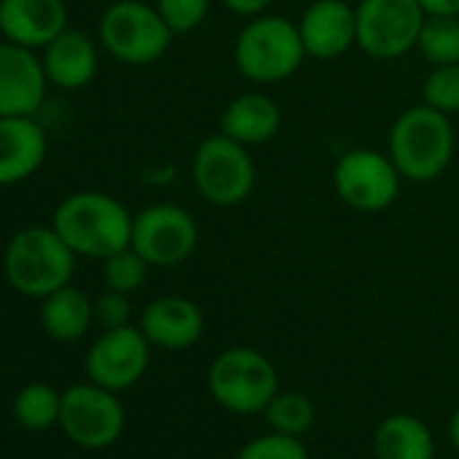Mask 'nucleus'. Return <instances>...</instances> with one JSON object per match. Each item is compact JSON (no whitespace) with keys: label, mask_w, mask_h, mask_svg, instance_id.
Segmentation results:
<instances>
[{"label":"nucleus","mask_w":459,"mask_h":459,"mask_svg":"<svg viewBox=\"0 0 459 459\" xmlns=\"http://www.w3.org/2000/svg\"><path fill=\"white\" fill-rule=\"evenodd\" d=\"M133 216L135 213L114 195L82 189L57 203L52 227L76 257L106 260L130 247Z\"/></svg>","instance_id":"obj_1"},{"label":"nucleus","mask_w":459,"mask_h":459,"mask_svg":"<svg viewBox=\"0 0 459 459\" xmlns=\"http://www.w3.org/2000/svg\"><path fill=\"white\" fill-rule=\"evenodd\" d=\"M456 152V133L448 114L424 103L397 114L389 127L386 154L400 170L403 181L429 184L446 173Z\"/></svg>","instance_id":"obj_2"},{"label":"nucleus","mask_w":459,"mask_h":459,"mask_svg":"<svg viewBox=\"0 0 459 459\" xmlns=\"http://www.w3.org/2000/svg\"><path fill=\"white\" fill-rule=\"evenodd\" d=\"M76 255L57 236L52 224L25 227L6 244L4 276L9 287L25 298L44 300L74 281Z\"/></svg>","instance_id":"obj_3"},{"label":"nucleus","mask_w":459,"mask_h":459,"mask_svg":"<svg viewBox=\"0 0 459 459\" xmlns=\"http://www.w3.org/2000/svg\"><path fill=\"white\" fill-rule=\"evenodd\" d=\"M306 47L298 30V22L279 14L252 17L233 47V60L238 74L257 84L271 87L292 79L306 63Z\"/></svg>","instance_id":"obj_4"},{"label":"nucleus","mask_w":459,"mask_h":459,"mask_svg":"<svg viewBox=\"0 0 459 459\" xmlns=\"http://www.w3.org/2000/svg\"><path fill=\"white\" fill-rule=\"evenodd\" d=\"M208 392L224 411L255 416L279 394V370L260 349L230 346L208 365Z\"/></svg>","instance_id":"obj_5"},{"label":"nucleus","mask_w":459,"mask_h":459,"mask_svg":"<svg viewBox=\"0 0 459 459\" xmlns=\"http://www.w3.org/2000/svg\"><path fill=\"white\" fill-rule=\"evenodd\" d=\"M189 176L197 195L213 208H236L247 203L257 186V165L249 146L224 133H213L197 143Z\"/></svg>","instance_id":"obj_6"},{"label":"nucleus","mask_w":459,"mask_h":459,"mask_svg":"<svg viewBox=\"0 0 459 459\" xmlns=\"http://www.w3.org/2000/svg\"><path fill=\"white\" fill-rule=\"evenodd\" d=\"M173 39L154 4L143 0H114L98 22L100 47L125 65H152L162 60Z\"/></svg>","instance_id":"obj_7"},{"label":"nucleus","mask_w":459,"mask_h":459,"mask_svg":"<svg viewBox=\"0 0 459 459\" xmlns=\"http://www.w3.org/2000/svg\"><path fill=\"white\" fill-rule=\"evenodd\" d=\"M200 244V224L189 208L176 203H152L133 216L130 247L152 268H176L186 263Z\"/></svg>","instance_id":"obj_8"},{"label":"nucleus","mask_w":459,"mask_h":459,"mask_svg":"<svg viewBox=\"0 0 459 459\" xmlns=\"http://www.w3.org/2000/svg\"><path fill=\"white\" fill-rule=\"evenodd\" d=\"M357 49L373 60H400L416 49L427 20L419 0H359Z\"/></svg>","instance_id":"obj_9"},{"label":"nucleus","mask_w":459,"mask_h":459,"mask_svg":"<svg viewBox=\"0 0 459 459\" xmlns=\"http://www.w3.org/2000/svg\"><path fill=\"white\" fill-rule=\"evenodd\" d=\"M403 176L386 152L349 149L333 168V186L343 205L359 213H378L400 195Z\"/></svg>","instance_id":"obj_10"},{"label":"nucleus","mask_w":459,"mask_h":459,"mask_svg":"<svg viewBox=\"0 0 459 459\" xmlns=\"http://www.w3.org/2000/svg\"><path fill=\"white\" fill-rule=\"evenodd\" d=\"M60 427L82 448L100 451L114 446L125 432V408L117 392L100 384H74L63 392Z\"/></svg>","instance_id":"obj_11"},{"label":"nucleus","mask_w":459,"mask_h":459,"mask_svg":"<svg viewBox=\"0 0 459 459\" xmlns=\"http://www.w3.org/2000/svg\"><path fill=\"white\" fill-rule=\"evenodd\" d=\"M152 343L138 325H125L117 330H103L100 338L87 351L84 370L92 384L111 392H125L135 386L152 362Z\"/></svg>","instance_id":"obj_12"},{"label":"nucleus","mask_w":459,"mask_h":459,"mask_svg":"<svg viewBox=\"0 0 459 459\" xmlns=\"http://www.w3.org/2000/svg\"><path fill=\"white\" fill-rule=\"evenodd\" d=\"M47 87L49 79L39 52L0 41V117H39Z\"/></svg>","instance_id":"obj_13"},{"label":"nucleus","mask_w":459,"mask_h":459,"mask_svg":"<svg viewBox=\"0 0 459 459\" xmlns=\"http://www.w3.org/2000/svg\"><path fill=\"white\" fill-rule=\"evenodd\" d=\"M298 30L308 57L338 60L357 47V9L346 0H314L300 14Z\"/></svg>","instance_id":"obj_14"},{"label":"nucleus","mask_w":459,"mask_h":459,"mask_svg":"<svg viewBox=\"0 0 459 459\" xmlns=\"http://www.w3.org/2000/svg\"><path fill=\"white\" fill-rule=\"evenodd\" d=\"M71 28L65 0H0V36L41 52Z\"/></svg>","instance_id":"obj_15"},{"label":"nucleus","mask_w":459,"mask_h":459,"mask_svg":"<svg viewBox=\"0 0 459 459\" xmlns=\"http://www.w3.org/2000/svg\"><path fill=\"white\" fill-rule=\"evenodd\" d=\"M138 327L154 349L184 351L203 338L205 316L195 300L184 295H162L146 303Z\"/></svg>","instance_id":"obj_16"},{"label":"nucleus","mask_w":459,"mask_h":459,"mask_svg":"<svg viewBox=\"0 0 459 459\" xmlns=\"http://www.w3.org/2000/svg\"><path fill=\"white\" fill-rule=\"evenodd\" d=\"M47 154V127L36 117H0V189L33 178Z\"/></svg>","instance_id":"obj_17"},{"label":"nucleus","mask_w":459,"mask_h":459,"mask_svg":"<svg viewBox=\"0 0 459 459\" xmlns=\"http://www.w3.org/2000/svg\"><path fill=\"white\" fill-rule=\"evenodd\" d=\"M41 63L49 87H57L63 92H76L95 82L100 68V52L87 33L68 28L49 47L41 49Z\"/></svg>","instance_id":"obj_18"},{"label":"nucleus","mask_w":459,"mask_h":459,"mask_svg":"<svg viewBox=\"0 0 459 459\" xmlns=\"http://www.w3.org/2000/svg\"><path fill=\"white\" fill-rule=\"evenodd\" d=\"M284 111L265 92H241L230 100L219 119V133L244 146H263L281 133Z\"/></svg>","instance_id":"obj_19"},{"label":"nucleus","mask_w":459,"mask_h":459,"mask_svg":"<svg viewBox=\"0 0 459 459\" xmlns=\"http://www.w3.org/2000/svg\"><path fill=\"white\" fill-rule=\"evenodd\" d=\"M41 327L52 341L76 343L95 325V308L84 290L65 284L41 300Z\"/></svg>","instance_id":"obj_20"},{"label":"nucleus","mask_w":459,"mask_h":459,"mask_svg":"<svg viewBox=\"0 0 459 459\" xmlns=\"http://www.w3.org/2000/svg\"><path fill=\"white\" fill-rule=\"evenodd\" d=\"M373 454L376 459H435V437L419 416L392 413L373 432Z\"/></svg>","instance_id":"obj_21"},{"label":"nucleus","mask_w":459,"mask_h":459,"mask_svg":"<svg viewBox=\"0 0 459 459\" xmlns=\"http://www.w3.org/2000/svg\"><path fill=\"white\" fill-rule=\"evenodd\" d=\"M60 411H63V392H57L52 384L36 381L20 389L14 397V416L25 429L44 432L60 424Z\"/></svg>","instance_id":"obj_22"},{"label":"nucleus","mask_w":459,"mask_h":459,"mask_svg":"<svg viewBox=\"0 0 459 459\" xmlns=\"http://www.w3.org/2000/svg\"><path fill=\"white\" fill-rule=\"evenodd\" d=\"M263 416L273 432L303 437L314 427L316 408H314L311 397H306L303 392H281L279 389V394L268 403Z\"/></svg>","instance_id":"obj_23"},{"label":"nucleus","mask_w":459,"mask_h":459,"mask_svg":"<svg viewBox=\"0 0 459 459\" xmlns=\"http://www.w3.org/2000/svg\"><path fill=\"white\" fill-rule=\"evenodd\" d=\"M416 49L432 68L459 63V17H427Z\"/></svg>","instance_id":"obj_24"},{"label":"nucleus","mask_w":459,"mask_h":459,"mask_svg":"<svg viewBox=\"0 0 459 459\" xmlns=\"http://www.w3.org/2000/svg\"><path fill=\"white\" fill-rule=\"evenodd\" d=\"M103 265V281H106V290H114V292H125V295H133L138 292L143 284H146V276H149V263L133 249H122L106 260H100Z\"/></svg>","instance_id":"obj_25"},{"label":"nucleus","mask_w":459,"mask_h":459,"mask_svg":"<svg viewBox=\"0 0 459 459\" xmlns=\"http://www.w3.org/2000/svg\"><path fill=\"white\" fill-rule=\"evenodd\" d=\"M421 103L448 117L459 114V63L429 68L421 84Z\"/></svg>","instance_id":"obj_26"},{"label":"nucleus","mask_w":459,"mask_h":459,"mask_svg":"<svg viewBox=\"0 0 459 459\" xmlns=\"http://www.w3.org/2000/svg\"><path fill=\"white\" fill-rule=\"evenodd\" d=\"M154 9L173 36H189L205 22L211 0H154Z\"/></svg>","instance_id":"obj_27"},{"label":"nucleus","mask_w":459,"mask_h":459,"mask_svg":"<svg viewBox=\"0 0 459 459\" xmlns=\"http://www.w3.org/2000/svg\"><path fill=\"white\" fill-rule=\"evenodd\" d=\"M236 459H308V448L300 437L284 432H265L252 437Z\"/></svg>","instance_id":"obj_28"},{"label":"nucleus","mask_w":459,"mask_h":459,"mask_svg":"<svg viewBox=\"0 0 459 459\" xmlns=\"http://www.w3.org/2000/svg\"><path fill=\"white\" fill-rule=\"evenodd\" d=\"M92 308H95V325H100L103 330L133 325V303H130V295L125 292L106 290L100 298L92 300Z\"/></svg>","instance_id":"obj_29"},{"label":"nucleus","mask_w":459,"mask_h":459,"mask_svg":"<svg viewBox=\"0 0 459 459\" xmlns=\"http://www.w3.org/2000/svg\"><path fill=\"white\" fill-rule=\"evenodd\" d=\"M219 4L236 17H244V20H252V17H260V14H268L273 0H219Z\"/></svg>","instance_id":"obj_30"},{"label":"nucleus","mask_w":459,"mask_h":459,"mask_svg":"<svg viewBox=\"0 0 459 459\" xmlns=\"http://www.w3.org/2000/svg\"><path fill=\"white\" fill-rule=\"evenodd\" d=\"M427 17H459V0H419Z\"/></svg>","instance_id":"obj_31"},{"label":"nucleus","mask_w":459,"mask_h":459,"mask_svg":"<svg viewBox=\"0 0 459 459\" xmlns=\"http://www.w3.org/2000/svg\"><path fill=\"white\" fill-rule=\"evenodd\" d=\"M448 437H451V446L456 448V454H459V408L451 413V419H448Z\"/></svg>","instance_id":"obj_32"}]
</instances>
